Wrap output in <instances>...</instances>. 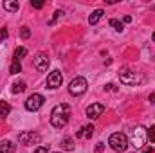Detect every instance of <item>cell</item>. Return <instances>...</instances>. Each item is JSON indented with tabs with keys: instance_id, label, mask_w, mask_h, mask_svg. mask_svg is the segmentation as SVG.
<instances>
[{
	"instance_id": "cell-32",
	"label": "cell",
	"mask_w": 155,
	"mask_h": 153,
	"mask_svg": "<svg viewBox=\"0 0 155 153\" xmlns=\"http://www.w3.org/2000/svg\"><path fill=\"white\" fill-rule=\"evenodd\" d=\"M152 40H153V41H155V33H153V34H152Z\"/></svg>"
},
{
	"instance_id": "cell-4",
	"label": "cell",
	"mask_w": 155,
	"mask_h": 153,
	"mask_svg": "<svg viewBox=\"0 0 155 153\" xmlns=\"http://www.w3.org/2000/svg\"><path fill=\"white\" fill-rule=\"evenodd\" d=\"M108 144H110V148L117 153H123L126 148H128V137L124 135V133H121V132H116V133H112L110 135V139H108Z\"/></svg>"
},
{
	"instance_id": "cell-3",
	"label": "cell",
	"mask_w": 155,
	"mask_h": 153,
	"mask_svg": "<svg viewBox=\"0 0 155 153\" xmlns=\"http://www.w3.org/2000/svg\"><path fill=\"white\" fill-rule=\"evenodd\" d=\"M146 141H148V132H146V128H143V126H135L132 132H130V144L134 146V148H143L144 144H146Z\"/></svg>"
},
{
	"instance_id": "cell-19",
	"label": "cell",
	"mask_w": 155,
	"mask_h": 153,
	"mask_svg": "<svg viewBox=\"0 0 155 153\" xmlns=\"http://www.w3.org/2000/svg\"><path fill=\"white\" fill-rule=\"evenodd\" d=\"M108 24H110V27H114V29H116V31H119V33H121V31L124 29L123 22H119V20H116V18H112V20H110Z\"/></svg>"
},
{
	"instance_id": "cell-14",
	"label": "cell",
	"mask_w": 155,
	"mask_h": 153,
	"mask_svg": "<svg viewBox=\"0 0 155 153\" xmlns=\"http://www.w3.org/2000/svg\"><path fill=\"white\" fill-rule=\"evenodd\" d=\"M9 112H11V105L7 101H0V115L2 117H7Z\"/></svg>"
},
{
	"instance_id": "cell-20",
	"label": "cell",
	"mask_w": 155,
	"mask_h": 153,
	"mask_svg": "<svg viewBox=\"0 0 155 153\" xmlns=\"http://www.w3.org/2000/svg\"><path fill=\"white\" fill-rule=\"evenodd\" d=\"M63 15H65V13H63V11H60V9H58V11H56V13H54V16H52V18H51V20H49V25H54V24H56V20H58V18H60V16H63Z\"/></svg>"
},
{
	"instance_id": "cell-24",
	"label": "cell",
	"mask_w": 155,
	"mask_h": 153,
	"mask_svg": "<svg viewBox=\"0 0 155 153\" xmlns=\"http://www.w3.org/2000/svg\"><path fill=\"white\" fill-rule=\"evenodd\" d=\"M35 153H49V148H45V146H38V148L35 150Z\"/></svg>"
},
{
	"instance_id": "cell-7",
	"label": "cell",
	"mask_w": 155,
	"mask_h": 153,
	"mask_svg": "<svg viewBox=\"0 0 155 153\" xmlns=\"http://www.w3.org/2000/svg\"><path fill=\"white\" fill-rule=\"evenodd\" d=\"M18 142L24 146H31V144H40L41 142V135L36 132H24L18 135Z\"/></svg>"
},
{
	"instance_id": "cell-12",
	"label": "cell",
	"mask_w": 155,
	"mask_h": 153,
	"mask_svg": "<svg viewBox=\"0 0 155 153\" xmlns=\"http://www.w3.org/2000/svg\"><path fill=\"white\" fill-rule=\"evenodd\" d=\"M15 150H16V144L11 141H4L0 146V153H15Z\"/></svg>"
},
{
	"instance_id": "cell-27",
	"label": "cell",
	"mask_w": 155,
	"mask_h": 153,
	"mask_svg": "<svg viewBox=\"0 0 155 153\" xmlns=\"http://www.w3.org/2000/svg\"><path fill=\"white\" fill-rule=\"evenodd\" d=\"M143 153H153V148H152V146H146V148L143 150Z\"/></svg>"
},
{
	"instance_id": "cell-28",
	"label": "cell",
	"mask_w": 155,
	"mask_h": 153,
	"mask_svg": "<svg viewBox=\"0 0 155 153\" xmlns=\"http://www.w3.org/2000/svg\"><path fill=\"white\" fill-rule=\"evenodd\" d=\"M0 36H2V38H7V29H2V31H0Z\"/></svg>"
},
{
	"instance_id": "cell-6",
	"label": "cell",
	"mask_w": 155,
	"mask_h": 153,
	"mask_svg": "<svg viewBox=\"0 0 155 153\" xmlns=\"http://www.w3.org/2000/svg\"><path fill=\"white\" fill-rule=\"evenodd\" d=\"M43 103H45V97L41 94H31L27 97V101H25V108L29 112H38L40 108L43 106Z\"/></svg>"
},
{
	"instance_id": "cell-2",
	"label": "cell",
	"mask_w": 155,
	"mask_h": 153,
	"mask_svg": "<svg viewBox=\"0 0 155 153\" xmlns=\"http://www.w3.org/2000/svg\"><path fill=\"white\" fill-rule=\"evenodd\" d=\"M119 79L123 85H128V86H137L144 81V76L141 72H135V70H130V69H121L119 70Z\"/></svg>"
},
{
	"instance_id": "cell-23",
	"label": "cell",
	"mask_w": 155,
	"mask_h": 153,
	"mask_svg": "<svg viewBox=\"0 0 155 153\" xmlns=\"http://www.w3.org/2000/svg\"><path fill=\"white\" fill-rule=\"evenodd\" d=\"M148 141L150 142H155V124L150 128V132H148Z\"/></svg>"
},
{
	"instance_id": "cell-17",
	"label": "cell",
	"mask_w": 155,
	"mask_h": 153,
	"mask_svg": "<svg viewBox=\"0 0 155 153\" xmlns=\"http://www.w3.org/2000/svg\"><path fill=\"white\" fill-rule=\"evenodd\" d=\"M2 5H4V9H5V11H9V13L18 11V2H4Z\"/></svg>"
},
{
	"instance_id": "cell-31",
	"label": "cell",
	"mask_w": 155,
	"mask_h": 153,
	"mask_svg": "<svg viewBox=\"0 0 155 153\" xmlns=\"http://www.w3.org/2000/svg\"><path fill=\"white\" fill-rule=\"evenodd\" d=\"M150 101L155 105V92H153V94H150Z\"/></svg>"
},
{
	"instance_id": "cell-8",
	"label": "cell",
	"mask_w": 155,
	"mask_h": 153,
	"mask_svg": "<svg viewBox=\"0 0 155 153\" xmlns=\"http://www.w3.org/2000/svg\"><path fill=\"white\" fill-rule=\"evenodd\" d=\"M61 81H63V74L60 70H52L49 74V77H47V88L56 90L58 86H61Z\"/></svg>"
},
{
	"instance_id": "cell-16",
	"label": "cell",
	"mask_w": 155,
	"mask_h": 153,
	"mask_svg": "<svg viewBox=\"0 0 155 153\" xmlns=\"http://www.w3.org/2000/svg\"><path fill=\"white\" fill-rule=\"evenodd\" d=\"M24 56H27V49H25V47H16V49H15V58H13V60H18V61H20Z\"/></svg>"
},
{
	"instance_id": "cell-5",
	"label": "cell",
	"mask_w": 155,
	"mask_h": 153,
	"mask_svg": "<svg viewBox=\"0 0 155 153\" xmlns=\"http://www.w3.org/2000/svg\"><path fill=\"white\" fill-rule=\"evenodd\" d=\"M87 88H88V83H87V79L81 76L74 77L71 83H69V92H71V96H83L85 92H87Z\"/></svg>"
},
{
	"instance_id": "cell-10",
	"label": "cell",
	"mask_w": 155,
	"mask_h": 153,
	"mask_svg": "<svg viewBox=\"0 0 155 153\" xmlns=\"http://www.w3.org/2000/svg\"><path fill=\"white\" fill-rule=\"evenodd\" d=\"M35 67H36L38 72H45L49 69V56L45 52H38L35 56Z\"/></svg>"
},
{
	"instance_id": "cell-33",
	"label": "cell",
	"mask_w": 155,
	"mask_h": 153,
	"mask_svg": "<svg viewBox=\"0 0 155 153\" xmlns=\"http://www.w3.org/2000/svg\"><path fill=\"white\" fill-rule=\"evenodd\" d=\"M152 9H153V11H155V5H152Z\"/></svg>"
},
{
	"instance_id": "cell-1",
	"label": "cell",
	"mask_w": 155,
	"mask_h": 153,
	"mask_svg": "<svg viewBox=\"0 0 155 153\" xmlns=\"http://www.w3.org/2000/svg\"><path fill=\"white\" fill-rule=\"evenodd\" d=\"M71 119V106L67 103H60L51 112V124L54 128H63Z\"/></svg>"
},
{
	"instance_id": "cell-13",
	"label": "cell",
	"mask_w": 155,
	"mask_h": 153,
	"mask_svg": "<svg viewBox=\"0 0 155 153\" xmlns=\"http://www.w3.org/2000/svg\"><path fill=\"white\" fill-rule=\"evenodd\" d=\"M61 148L65 150V151H74V139H71V137H63L61 139Z\"/></svg>"
},
{
	"instance_id": "cell-34",
	"label": "cell",
	"mask_w": 155,
	"mask_h": 153,
	"mask_svg": "<svg viewBox=\"0 0 155 153\" xmlns=\"http://www.w3.org/2000/svg\"><path fill=\"white\" fill-rule=\"evenodd\" d=\"M56 153H60V151H56Z\"/></svg>"
},
{
	"instance_id": "cell-18",
	"label": "cell",
	"mask_w": 155,
	"mask_h": 153,
	"mask_svg": "<svg viewBox=\"0 0 155 153\" xmlns=\"http://www.w3.org/2000/svg\"><path fill=\"white\" fill-rule=\"evenodd\" d=\"M9 72H11V74H18V72H22V63H20L18 60H13V63H11V69H9Z\"/></svg>"
},
{
	"instance_id": "cell-11",
	"label": "cell",
	"mask_w": 155,
	"mask_h": 153,
	"mask_svg": "<svg viewBox=\"0 0 155 153\" xmlns=\"http://www.w3.org/2000/svg\"><path fill=\"white\" fill-rule=\"evenodd\" d=\"M103 15H105V11H103V9H96V11H94V13L88 16V24H90V25L97 24V22L103 18Z\"/></svg>"
},
{
	"instance_id": "cell-21",
	"label": "cell",
	"mask_w": 155,
	"mask_h": 153,
	"mask_svg": "<svg viewBox=\"0 0 155 153\" xmlns=\"http://www.w3.org/2000/svg\"><path fill=\"white\" fill-rule=\"evenodd\" d=\"M94 130H96V128H94V124L85 126V137H87V139H90V137H92V133H94Z\"/></svg>"
},
{
	"instance_id": "cell-26",
	"label": "cell",
	"mask_w": 155,
	"mask_h": 153,
	"mask_svg": "<svg viewBox=\"0 0 155 153\" xmlns=\"http://www.w3.org/2000/svg\"><path fill=\"white\" fill-rule=\"evenodd\" d=\"M103 150H105V144H103V142H97V146H96V153H103Z\"/></svg>"
},
{
	"instance_id": "cell-9",
	"label": "cell",
	"mask_w": 155,
	"mask_h": 153,
	"mask_svg": "<svg viewBox=\"0 0 155 153\" xmlns=\"http://www.w3.org/2000/svg\"><path fill=\"white\" fill-rule=\"evenodd\" d=\"M103 114H105V105H101V103H92L87 108V117L88 119H99Z\"/></svg>"
},
{
	"instance_id": "cell-15",
	"label": "cell",
	"mask_w": 155,
	"mask_h": 153,
	"mask_svg": "<svg viewBox=\"0 0 155 153\" xmlns=\"http://www.w3.org/2000/svg\"><path fill=\"white\" fill-rule=\"evenodd\" d=\"M25 90V83L24 81H16V83H13V86H11V92L13 94H20V92H24Z\"/></svg>"
},
{
	"instance_id": "cell-25",
	"label": "cell",
	"mask_w": 155,
	"mask_h": 153,
	"mask_svg": "<svg viewBox=\"0 0 155 153\" xmlns=\"http://www.w3.org/2000/svg\"><path fill=\"white\" fill-rule=\"evenodd\" d=\"M31 5H33L35 9H41V7H43V2H35V0H33V2H31Z\"/></svg>"
},
{
	"instance_id": "cell-30",
	"label": "cell",
	"mask_w": 155,
	"mask_h": 153,
	"mask_svg": "<svg viewBox=\"0 0 155 153\" xmlns=\"http://www.w3.org/2000/svg\"><path fill=\"white\" fill-rule=\"evenodd\" d=\"M132 22V16H124V24H130Z\"/></svg>"
},
{
	"instance_id": "cell-22",
	"label": "cell",
	"mask_w": 155,
	"mask_h": 153,
	"mask_svg": "<svg viewBox=\"0 0 155 153\" xmlns=\"http://www.w3.org/2000/svg\"><path fill=\"white\" fill-rule=\"evenodd\" d=\"M20 36H22L24 40L29 38V36H31V31H29V27H22V29H20Z\"/></svg>"
},
{
	"instance_id": "cell-29",
	"label": "cell",
	"mask_w": 155,
	"mask_h": 153,
	"mask_svg": "<svg viewBox=\"0 0 155 153\" xmlns=\"http://www.w3.org/2000/svg\"><path fill=\"white\" fill-rule=\"evenodd\" d=\"M107 88H108V90H116V85H112V83H108V85H107Z\"/></svg>"
}]
</instances>
